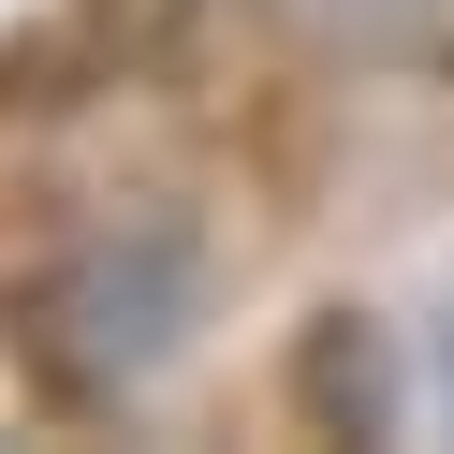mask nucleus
Wrapping results in <instances>:
<instances>
[{
	"mask_svg": "<svg viewBox=\"0 0 454 454\" xmlns=\"http://www.w3.org/2000/svg\"><path fill=\"white\" fill-rule=\"evenodd\" d=\"M323 74H454V0H249Z\"/></svg>",
	"mask_w": 454,
	"mask_h": 454,
	"instance_id": "1",
	"label": "nucleus"
},
{
	"mask_svg": "<svg viewBox=\"0 0 454 454\" xmlns=\"http://www.w3.org/2000/svg\"><path fill=\"white\" fill-rule=\"evenodd\" d=\"M440 411H454V323H440Z\"/></svg>",
	"mask_w": 454,
	"mask_h": 454,
	"instance_id": "2",
	"label": "nucleus"
}]
</instances>
